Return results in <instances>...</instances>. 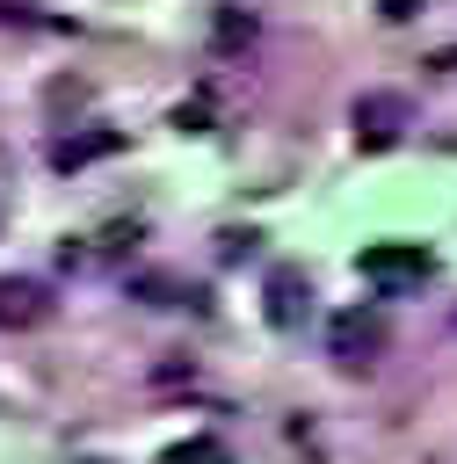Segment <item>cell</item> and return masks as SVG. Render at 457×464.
Returning a JSON list of instances; mask_svg holds the SVG:
<instances>
[{
  "label": "cell",
  "instance_id": "cell-9",
  "mask_svg": "<svg viewBox=\"0 0 457 464\" xmlns=\"http://www.w3.org/2000/svg\"><path fill=\"white\" fill-rule=\"evenodd\" d=\"M377 14L384 22H406V14H421V0H377Z\"/></svg>",
  "mask_w": 457,
  "mask_h": 464
},
{
  "label": "cell",
  "instance_id": "cell-2",
  "mask_svg": "<svg viewBox=\"0 0 457 464\" xmlns=\"http://www.w3.org/2000/svg\"><path fill=\"white\" fill-rule=\"evenodd\" d=\"M355 268H363L377 290H406V283H421V276L435 268V254H428L421 239H377V246L355 254Z\"/></svg>",
  "mask_w": 457,
  "mask_h": 464
},
{
  "label": "cell",
  "instance_id": "cell-5",
  "mask_svg": "<svg viewBox=\"0 0 457 464\" xmlns=\"http://www.w3.org/2000/svg\"><path fill=\"white\" fill-rule=\"evenodd\" d=\"M305 312H312V283H305V268H268V326H283V334H297L305 326Z\"/></svg>",
  "mask_w": 457,
  "mask_h": 464
},
{
  "label": "cell",
  "instance_id": "cell-7",
  "mask_svg": "<svg viewBox=\"0 0 457 464\" xmlns=\"http://www.w3.org/2000/svg\"><path fill=\"white\" fill-rule=\"evenodd\" d=\"M210 44H218V51H247V44H254V14H247V7H218Z\"/></svg>",
  "mask_w": 457,
  "mask_h": 464
},
{
  "label": "cell",
  "instance_id": "cell-10",
  "mask_svg": "<svg viewBox=\"0 0 457 464\" xmlns=\"http://www.w3.org/2000/svg\"><path fill=\"white\" fill-rule=\"evenodd\" d=\"M428 65H435V72H457V44H450V51H435Z\"/></svg>",
  "mask_w": 457,
  "mask_h": 464
},
{
  "label": "cell",
  "instance_id": "cell-8",
  "mask_svg": "<svg viewBox=\"0 0 457 464\" xmlns=\"http://www.w3.org/2000/svg\"><path fill=\"white\" fill-rule=\"evenodd\" d=\"M160 464H232V457H225V442H210V435H189V442H174Z\"/></svg>",
  "mask_w": 457,
  "mask_h": 464
},
{
  "label": "cell",
  "instance_id": "cell-1",
  "mask_svg": "<svg viewBox=\"0 0 457 464\" xmlns=\"http://www.w3.org/2000/svg\"><path fill=\"white\" fill-rule=\"evenodd\" d=\"M348 123H355V145H363V152H384V145H399V138H406L413 102H406V94H392V87H370V94H355Z\"/></svg>",
  "mask_w": 457,
  "mask_h": 464
},
{
  "label": "cell",
  "instance_id": "cell-3",
  "mask_svg": "<svg viewBox=\"0 0 457 464\" xmlns=\"http://www.w3.org/2000/svg\"><path fill=\"white\" fill-rule=\"evenodd\" d=\"M51 312H58L51 283H36V276H0V326H7V334H29V326H44Z\"/></svg>",
  "mask_w": 457,
  "mask_h": 464
},
{
  "label": "cell",
  "instance_id": "cell-6",
  "mask_svg": "<svg viewBox=\"0 0 457 464\" xmlns=\"http://www.w3.org/2000/svg\"><path fill=\"white\" fill-rule=\"evenodd\" d=\"M116 145H123L116 130H73V138H58V145H51V167H65V174H73V167H87V160H102V152H116Z\"/></svg>",
  "mask_w": 457,
  "mask_h": 464
},
{
  "label": "cell",
  "instance_id": "cell-4",
  "mask_svg": "<svg viewBox=\"0 0 457 464\" xmlns=\"http://www.w3.org/2000/svg\"><path fill=\"white\" fill-rule=\"evenodd\" d=\"M326 341H334V362L370 370V362H377V348H384V319L355 304V312H341V319H334V334H326Z\"/></svg>",
  "mask_w": 457,
  "mask_h": 464
}]
</instances>
